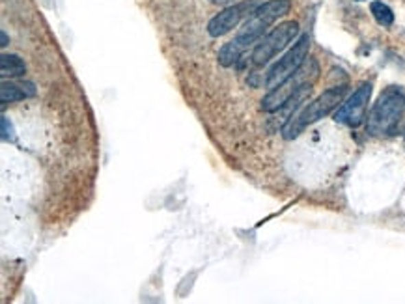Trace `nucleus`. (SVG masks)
<instances>
[{"label": "nucleus", "instance_id": "14", "mask_svg": "<svg viewBox=\"0 0 405 304\" xmlns=\"http://www.w3.org/2000/svg\"><path fill=\"white\" fill-rule=\"evenodd\" d=\"M213 4H230V2H233V0H211Z\"/></svg>", "mask_w": 405, "mask_h": 304}, {"label": "nucleus", "instance_id": "7", "mask_svg": "<svg viewBox=\"0 0 405 304\" xmlns=\"http://www.w3.org/2000/svg\"><path fill=\"white\" fill-rule=\"evenodd\" d=\"M259 6L258 0H245V2H240V4H232L228 6L226 10L219 12L215 15L209 23H207V32L211 38H220L224 36L230 30L240 25L241 21L245 17H251L253 12Z\"/></svg>", "mask_w": 405, "mask_h": 304}, {"label": "nucleus", "instance_id": "13", "mask_svg": "<svg viewBox=\"0 0 405 304\" xmlns=\"http://www.w3.org/2000/svg\"><path fill=\"white\" fill-rule=\"evenodd\" d=\"M0 40H2V43H0V45H2V47H6L8 45V36H6V32L0 34Z\"/></svg>", "mask_w": 405, "mask_h": 304}, {"label": "nucleus", "instance_id": "4", "mask_svg": "<svg viewBox=\"0 0 405 304\" xmlns=\"http://www.w3.org/2000/svg\"><path fill=\"white\" fill-rule=\"evenodd\" d=\"M347 93V86L345 84H340V86L329 88L325 92L321 93L319 97L310 103V105L303 108L295 118L284 127V139H295L297 135L305 131L306 127L312 126L316 121H319L321 118H325L327 114H331L336 106L344 101V95Z\"/></svg>", "mask_w": 405, "mask_h": 304}, {"label": "nucleus", "instance_id": "5", "mask_svg": "<svg viewBox=\"0 0 405 304\" xmlns=\"http://www.w3.org/2000/svg\"><path fill=\"white\" fill-rule=\"evenodd\" d=\"M299 34V23L297 21H286L277 28H273L271 32L264 36L258 41V45L254 47L251 60L256 67L266 66L267 62H271L277 54L284 51Z\"/></svg>", "mask_w": 405, "mask_h": 304}, {"label": "nucleus", "instance_id": "8", "mask_svg": "<svg viewBox=\"0 0 405 304\" xmlns=\"http://www.w3.org/2000/svg\"><path fill=\"white\" fill-rule=\"evenodd\" d=\"M370 97H372V82L360 84L351 93V97L342 103V106L334 114V119L347 127H359L366 118V108H368Z\"/></svg>", "mask_w": 405, "mask_h": 304}, {"label": "nucleus", "instance_id": "9", "mask_svg": "<svg viewBox=\"0 0 405 304\" xmlns=\"http://www.w3.org/2000/svg\"><path fill=\"white\" fill-rule=\"evenodd\" d=\"M36 95V88L34 84H14V82H2L0 88V101L2 105L8 103H15V101H23L27 97Z\"/></svg>", "mask_w": 405, "mask_h": 304}, {"label": "nucleus", "instance_id": "10", "mask_svg": "<svg viewBox=\"0 0 405 304\" xmlns=\"http://www.w3.org/2000/svg\"><path fill=\"white\" fill-rule=\"evenodd\" d=\"M27 73V64L25 60L17 56V54L4 53L0 56V75L4 79H15V77H23Z\"/></svg>", "mask_w": 405, "mask_h": 304}, {"label": "nucleus", "instance_id": "2", "mask_svg": "<svg viewBox=\"0 0 405 304\" xmlns=\"http://www.w3.org/2000/svg\"><path fill=\"white\" fill-rule=\"evenodd\" d=\"M404 114L405 92L398 86H389L373 103L366 121V131L372 137H391L398 131Z\"/></svg>", "mask_w": 405, "mask_h": 304}, {"label": "nucleus", "instance_id": "1", "mask_svg": "<svg viewBox=\"0 0 405 304\" xmlns=\"http://www.w3.org/2000/svg\"><path fill=\"white\" fill-rule=\"evenodd\" d=\"M290 10H292L290 0H267L264 4H259L253 12V15L245 21L240 32L235 34V38L228 41L219 51L220 66H233L241 58V54L245 53L251 45L258 43L262 36L267 32V28L271 27L275 21L290 14Z\"/></svg>", "mask_w": 405, "mask_h": 304}, {"label": "nucleus", "instance_id": "12", "mask_svg": "<svg viewBox=\"0 0 405 304\" xmlns=\"http://www.w3.org/2000/svg\"><path fill=\"white\" fill-rule=\"evenodd\" d=\"M2 139H4V140H14V135H12V127L8 129V118H6V116L2 118Z\"/></svg>", "mask_w": 405, "mask_h": 304}, {"label": "nucleus", "instance_id": "6", "mask_svg": "<svg viewBox=\"0 0 405 304\" xmlns=\"http://www.w3.org/2000/svg\"><path fill=\"white\" fill-rule=\"evenodd\" d=\"M308 51H310V38L308 36H301L297 43H293V47L282 58L269 69L266 77V88L273 90L279 84H282L288 77H292L293 73L297 71L308 58Z\"/></svg>", "mask_w": 405, "mask_h": 304}, {"label": "nucleus", "instance_id": "11", "mask_svg": "<svg viewBox=\"0 0 405 304\" xmlns=\"http://www.w3.org/2000/svg\"><path fill=\"white\" fill-rule=\"evenodd\" d=\"M370 12H372L373 19L378 21L381 27H391L392 23H394L392 10L386 6L385 2H381V0H373L372 4H370Z\"/></svg>", "mask_w": 405, "mask_h": 304}, {"label": "nucleus", "instance_id": "3", "mask_svg": "<svg viewBox=\"0 0 405 304\" xmlns=\"http://www.w3.org/2000/svg\"><path fill=\"white\" fill-rule=\"evenodd\" d=\"M318 62L312 58H308L297 71L293 73L292 77H288L282 84L269 90V93L262 100V108H264L266 113H277V110H280V108L288 103V101L293 100L295 95H299L301 92H306V90H310L314 84V80L318 79Z\"/></svg>", "mask_w": 405, "mask_h": 304}]
</instances>
